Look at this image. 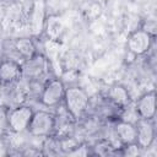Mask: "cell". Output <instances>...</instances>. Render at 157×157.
I'll use <instances>...</instances> for the list:
<instances>
[{"mask_svg":"<svg viewBox=\"0 0 157 157\" xmlns=\"http://www.w3.org/2000/svg\"><path fill=\"white\" fill-rule=\"evenodd\" d=\"M91 148H92V155H101V156L117 155L118 152V147L108 139L98 140Z\"/></svg>","mask_w":157,"mask_h":157,"instance_id":"cell-14","label":"cell"},{"mask_svg":"<svg viewBox=\"0 0 157 157\" xmlns=\"http://www.w3.org/2000/svg\"><path fill=\"white\" fill-rule=\"evenodd\" d=\"M22 78L21 63L10 58H4L0 63V82L2 86L12 85Z\"/></svg>","mask_w":157,"mask_h":157,"instance_id":"cell-9","label":"cell"},{"mask_svg":"<svg viewBox=\"0 0 157 157\" xmlns=\"http://www.w3.org/2000/svg\"><path fill=\"white\" fill-rule=\"evenodd\" d=\"M44 29L47 32V36L52 40H56L64 32V23L59 16L50 15L44 21Z\"/></svg>","mask_w":157,"mask_h":157,"instance_id":"cell-13","label":"cell"},{"mask_svg":"<svg viewBox=\"0 0 157 157\" xmlns=\"http://www.w3.org/2000/svg\"><path fill=\"white\" fill-rule=\"evenodd\" d=\"M7 114H9V107L4 103H0V135L10 134Z\"/></svg>","mask_w":157,"mask_h":157,"instance_id":"cell-16","label":"cell"},{"mask_svg":"<svg viewBox=\"0 0 157 157\" xmlns=\"http://www.w3.org/2000/svg\"><path fill=\"white\" fill-rule=\"evenodd\" d=\"M141 28L144 31H146L150 36L155 37V33H156V22H155V20H147V22H145V25Z\"/></svg>","mask_w":157,"mask_h":157,"instance_id":"cell-18","label":"cell"},{"mask_svg":"<svg viewBox=\"0 0 157 157\" xmlns=\"http://www.w3.org/2000/svg\"><path fill=\"white\" fill-rule=\"evenodd\" d=\"M63 103L65 105L66 114H69L72 120H78L86 114L91 103V98L83 87L72 85L66 87Z\"/></svg>","mask_w":157,"mask_h":157,"instance_id":"cell-1","label":"cell"},{"mask_svg":"<svg viewBox=\"0 0 157 157\" xmlns=\"http://www.w3.org/2000/svg\"><path fill=\"white\" fill-rule=\"evenodd\" d=\"M56 117L49 110L38 109L33 112L32 119L27 128V132L32 137H47L55 134Z\"/></svg>","mask_w":157,"mask_h":157,"instance_id":"cell-2","label":"cell"},{"mask_svg":"<svg viewBox=\"0 0 157 157\" xmlns=\"http://www.w3.org/2000/svg\"><path fill=\"white\" fill-rule=\"evenodd\" d=\"M2 90H4V86H2V83L0 82V102H1V98H2Z\"/></svg>","mask_w":157,"mask_h":157,"instance_id":"cell-19","label":"cell"},{"mask_svg":"<svg viewBox=\"0 0 157 157\" xmlns=\"http://www.w3.org/2000/svg\"><path fill=\"white\" fill-rule=\"evenodd\" d=\"M105 99L110 102L113 105L118 107L119 109L125 108L126 105L131 104V97L128 88L121 83H113L108 87L105 93Z\"/></svg>","mask_w":157,"mask_h":157,"instance_id":"cell-10","label":"cell"},{"mask_svg":"<svg viewBox=\"0 0 157 157\" xmlns=\"http://www.w3.org/2000/svg\"><path fill=\"white\" fill-rule=\"evenodd\" d=\"M142 151H144V150H142L136 142H131V144L120 145V146L118 147V152H117V155L132 157V156H139V155H141Z\"/></svg>","mask_w":157,"mask_h":157,"instance_id":"cell-15","label":"cell"},{"mask_svg":"<svg viewBox=\"0 0 157 157\" xmlns=\"http://www.w3.org/2000/svg\"><path fill=\"white\" fill-rule=\"evenodd\" d=\"M21 67H22V78L26 81L40 80L49 71L48 59L40 53H36L31 58L25 59L21 63Z\"/></svg>","mask_w":157,"mask_h":157,"instance_id":"cell-5","label":"cell"},{"mask_svg":"<svg viewBox=\"0 0 157 157\" xmlns=\"http://www.w3.org/2000/svg\"><path fill=\"white\" fill-rule=\"evenodd\" d=\"M66 86L59 77H50L44 81L38 101L44 107H56L63 103Z\"/></svg>","mask_w":157,"mask_h":157,"instance_id":"cell-3","label":"cell"},{"mask_svg":"<svg viewBox=\"0 0 157 157\" xmlns=\"http://www.w3.org/2000/svg\"><path fill=\"white\" fill-rule=\"evenodd\" d=\"M113 134L117 137L119 146L125 144L135 142L136 140V126L135 123L118 119L113 128Z\"/></svg>","mask_w":157,"mask_h":157,"instance_id":"cell-11","label":"cell"},{"mask_svg":"<svg viewBox=\"0 0 157 157\" xmlns=\"http://www.w3.org/2000/svg\"><path fill=\"white\" fill-rule=\"evenodd\" d=\"M7 135H0V157L9 156L11 153L10 151V144L6 139Z\"/></svg>","mask_w":157,"mask_h":157,"instance_id":"cell-17","label":"cell"},{"mask_svg":"<svg viewBox=\"0 0 157 157\" xmlns=\"http://www.w3.org/2000/svg\"><path fill=\"white\" fill-rule=\"evenodd\" d=\"M2 59H4V52H2V49L0 48V63H1Z\"/></svg>","mask_w":157,"mask_h":157,"instance_id":"cell-20","label":"cell"},{"mask_svg":"<svg viewBox=\"0 0 157 157\" xmlns=\"http://www.w3.org/2000/svg\"><path fill=\"white\" fill-rule=\"evenodd\" d=\"M139 119H153L156 115V92L153 90L142 93L134 103Z\"/></svg>","mask_w":157,"mask_h":157,"instance_id":"cell-8","label":"cell"},{"mask_svg":"<svg viewBox=\"0 0 157 157\" xmlns=\"http://www.w3.org/2000/svg\"><path fill=\"white\" fill-rule=\"evenodd\" d=\"M33 108L28 104H17L9 108V130L11 134L27 132V128L33 115Z\"/></svg>","mask_w":157,"mask_h":157,"instance_id":"cell-4","label":"cell"},{"mask_svg":"<svg viewBox=\"0 0 157 157\" xmlns=\"http://www.w3.org/2000/svg\"><path fill=\"white\" fill-rule=\"evenodd\" d=\"M153 38L152 36H150L146 31H144L142 28H139V29H135L134 32H131L128 37V42H126V45H128V50L136 55V56H140V55H145L148 53V50L151 49L152 47V43H153Z\"/></svg>","mask_w":157,"mask_h":157,"instance_id":"cell-6","label":"cell"},{"mask_svg":"<svg viewBox=\"0 0 157 157\" xmlns=\"http://www.w3.org/2000/svg\"><path fill=\"white\" fill-rule=\"evenodd\" d=\"M13 48L22 60L31 58L37 53L36 43L29 37H20L13 40Z\"/></svg>","mask_w":157,"mask_h":157,"instance_id":"cell-12","label":"cell"},{"mask_svg":"<svg viewBox=\"0 0 157 157\" xmlns=\"http://www.w3.org/2000/svg\"><path fill=\"white\" fill-rule=\"evenodd\" d=\"M0 1H13V0H0Z\"/></svg>","mask_w":157,"mask_h":157,"instance_id":"cell-21","label":"cell"},{"mask_svg":"<svg viewBox=\"0 0 157 157\" xmlns=\"http://www.w3.org/2000/svg\"><path fill=\"white\" fill-rule=\"evenodd\" d=\"M135 126H136L135 142L142 150L150 148L155 142V137H156L153 119H137L135 123Z\"/></svg>","mask_w":157,"mask_h":157,"instance_id":"cell-7","label":"cell"}]
</instances>
